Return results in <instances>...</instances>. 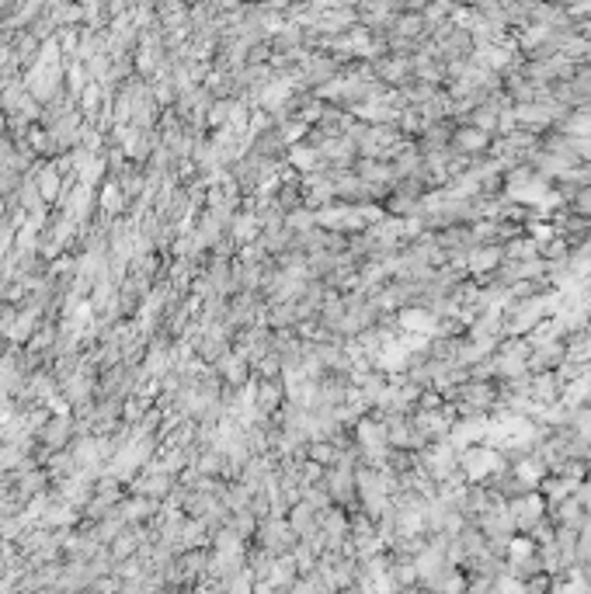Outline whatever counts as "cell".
Wrapping results in <instances>:
<instances>
[{
  "mask_svg": "<svg viewBox=\"0 0 591 594\" xmlns=\"http://www.w3.org/2000/svg\"><path fill=\"white\" fill-rule=\"evenodd\" d=\"M484 132L480 129H466V132H459V146L463 150H484Z\"/></svg>",
  "mask_w": 591,
  "mask_h": 594,
  "instance_id": "cell-1",
  "label": "cell"
},
{
  "mask_svg": "<svg viewBox=\"0 0 591 594\" xmlns=\"http://www.w3.org/2000/svg\"><path fill=\"white\" fill-rule=\"evenodd\" d=\"M494 261H498V254H494V251H484V254L473 258V268H487V265H494Z\"/></svg>",
  "mask_w": 591,
  "mask_h": 594,
  "instance_id": "cell-2",
  "label": "cell"
},
{
  "mask_svg": "<svg viewBox=\"0 0 591 594\" xmlns=\"http://www.w3.org/2000/svg\"><path fill=\"white\" fill-rule=\"evenodd\" d=\"M337 594H365V591H362V588H341Z\"/></svg>",
  "mask_w": 591,
  "mask_h": 594,
  "instance_id": "cell-3",
  "label": "cell"
}]
</instances>
